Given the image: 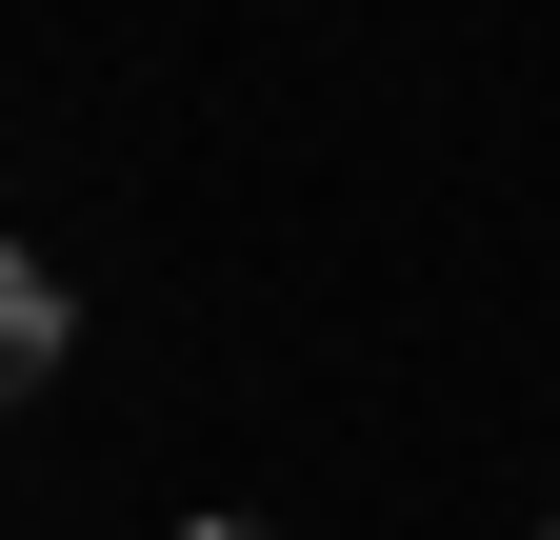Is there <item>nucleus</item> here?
Returning a JSON list of instances; mask_svg holds the SVG:
<instances>
[{"instance_id":"1","label":"nucleus","mask_w":560,"mask_h":540,"mask_svg":"<svg viewBox=\"0 0 560 540\" xmlns=\"http://www.w3.org/2000/svg\"><path fill=\"white\" fill-rule=\"evenodd\" d=\"M60 341H81L60 260H21V240H0V400H40V380H60Z\"/></svg>"},{"instance_id":"2","label":"nucleus","mask_w":560,"mask_h":540,"mask_svg":"<svg viewBox=\"0 0 560 540\" xmlns=\"http://www.w3.org/2000/svg\"><path fill=\"white\" fill-rule=\"evenodd\" d=\"M180 540H280V520H180Z\"/></svg>"},{"instance_id":"3","label":"nucleus","mask_w":560,"mask_h":540,"mask_svg":"<svg viewBox=\"0 0 560 540\" xmlns=\"http://www.w3.org/2000/svg\"><path fill=\"white\" fill-rule=\"evenodd\" d=\"M540 540H560V520H540Z\"/></svg>"}]
</instances>
